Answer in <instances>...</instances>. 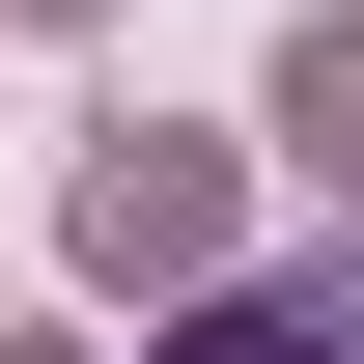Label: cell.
I'll return each mask as SVG.
<instances>
[{"mask_svg":"<svg viewBox=\"0 0 364 364\" xmlns=\"http://www.w3.org/2000/svg\"><path fill=\"white\" fill-rule=\"evenodd\" d=\"M56 252H85V280H168V309H196V280H225V140L112 112L85 168H56Z\"/></svg>","mask_w":364,"mask_h":364,"instance_id":"1","label":"cell"},{"mask_svg":"<svg viewBox=\"0 0 364 364\" xmlns=\"http://www.w3.org/2000/svg\"><path fill=\"white\" fill-rule=\"evenodd\" d=\"M140 364H364V252H280V280H196Z\"/></svg>","mask_w":364,"mask_h":364,"instance_id":"2","label":"cell"},{"mask_svg":"<svg viewBox=\"0 0 364 364\" xmlns=\"http://www.w3.org/2000/svg\"><path fill=\"white\" fill-rule=\"evenodd\" d=\"M280 168L364 196V0H309V28H280Z\"/></svg>","mask_w":364,"mask_h":364,"instance_id":"3","label":"cell"},{"mask_svg":"<svg viewBox=\"0 0 364 364\" xmlns=\"http://www.w3.org/2000/svg\"><path fill=\"white\" fill-rule=\"evenodd\" d=\"M0 364H56V336H0Z\"/></svg>","mask_w":364,"mask_h":364,"instance_id":"4","label":"cell"},{"mask_svg":"<svg viewBox=\"0 0 364 364\" xmlns=\"http://www.w3.org/2000/svg\"><path fill=\"white\" fill-rule=\"evenodd\" d=\"M56 28H85V0H56Z\"/></svg>","mask_w":364,"mask_h":364,"instance_id":"5","label":"cell"}]
</instances>
